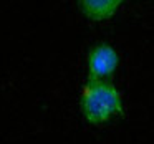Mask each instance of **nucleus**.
<instances>
[{"mask_svg":"<svg viewBox=\"0 0 154 144\" xmlns=\"http://www.w3.org/2000/svg\"><path fill=\"white\" fill-rule=\"evenodd\" d=\"M80 109L90 124H104L123 114V96L109 81L86 80L80 96Z\"/></svg>","mask_w":154,"mask_h":144,"instance_id":"nucleus-1","label":"nucleus"},{"mask_svg":"<svg viewBox=\"0 0 154 144\" xmlns=\"http://www.w3.org/2000/svg\"><path fill=\"white\" fill-rule=\"evenodd\" d=\"M123 0H81L78 2L81 14L91 22H104L111 18L119 7Z\"/></svg>","mask_w":154,"mask_h":144,"instance_id":"nucleus-3","label":"nucleus"},{"mask_svg":"<svg viewBox=\"0 0 154 144\" xmlns=\"http://www.w3.org/2000/svg\"><path fill=\"white\" fill-rule=\"evenodd\" d=\"M88 80L108 81L119 66V55L106 41H98L88 51Z\"/></svg>","mask_w":154,"mask_h":144,"instance_id":"nucleus-2","label":"nucleus"}]
</instances>
